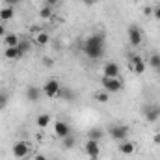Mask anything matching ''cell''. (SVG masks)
<instances>
[{
	"label": "cell",
	"instance_id": "obj_18",
	"mask_svg": "<svg viewBox=\"0 0 160 160\" xmlns=\"http://www.w3.org/2000/svg\"><path fill=\"white\" fill-rule=\"evenodd\" d=\"M36 125H38L39 128H47V127L50 125V116H48V114H39V116L36 118Z\"/></svg>",
	"mask_w": 160,
	"mask_h": 160
},
{
	"label": "cell",
	"instance_id": "obj_7",
	"mask_svg": "<svg viewBox=\"0 0 160 160\" xmlns=\"http://www.w3.org/2000/svg\"><path fill=\"white\" fill-rule=\"evenodd\" d=\"M11 153H13V157L15 158H26L28 157V153H30V147H28V143L26 142H17V143H13V147H11Z\"/></svg>",
	"mask_w": 160,
	"mask_h": 160
},
{
	"label": "cell",
	"instance_id": "obj_8",
	"mask_svg": "<svg viewBox=\"0 0 160 160\" xmlns=\"http://www.w3.org/2000/svg\"><path fill=\"white\" fill-rule=\"evenodd\" d=\"M84 151H86V155H88L91 160H97L99 158V155H101L99 142H95V140H88L86 145H84Z\"/></svg>",
	"mask_w": 160,
	"mask_h": 160
},
{
	"label": "cell",
	"instance_id": "obj_3",
	"mask_svg": "<svg viewBox=\"0 0 160 160\" xmlns=\"http://www.w3.org/2000/svg\"><path fill=\"white\" fill-rule=\"evenodd\" d=\"M127 36H128V41H130L132 47H140L142 41H143V32H142V28L138 24H130Z\"/></svg>",
	"mask_w": 160,
	"mask_h": 160
},
{
	"label": "cell",
	"instance_id": "obj_19",
	"mask_svg": "<svg viewBox=\"0 0 160 160\" xmlns=\"http://www.w3.org/2000/svg\"><path fill=\"white\" fill-rule=\"evenodd\" d=\"M58 97H62V99H65V101H73V99H75V93H73L71 88H60Z\"/></svg>",
	"mask_w": 160,
	"mask_h": 160
},
{
	"label": "cell",
	"instance_id": "obj_16",
	"mask_svg": "<svg viewBox=\"0 0 160 160\" xmlns=\"http://www.w3.org/2000/svg\"><path fill=\"white\" fill-rule=\"evenodd\" d=\"M13 15H15V11H13V8H9V6H4V8L0 9V21H4V22L11 21Z\"/></svg>",
	"mask_w": 160,
	"mask_h": 160
},
{
	"label": "cell",
	"instance_id": "obj_34",
	"mask_svg": "<svg viewBox=\"0 0 160 160\" xmlns=\"http://www.w3.org/2000/svg\"><path fill=\"white\" fill-rule=\"evenodd\" d=\"M4 36H6V28L0 24V38H4Z\"/></svg>",
	"mask_w": 160,
	"mask_h": 160
},
{
	"label": "cell",
	"instance_id": "obj_5",
	"mask_svg": "<svg viewBox=\"0 0 160 160\" xmlns=\"http://www.w3.org/2000/svg\"><path fill=\"white\" fill-rule=\"evenodd\" d=\"M101 84H102L104 91H108V93H118V91H121V88H123V84H121L119 78H108V77H102V78H101Z\"/></svg>",
	"mask_w": 160,
	"mask_h": 160
},
{
	"label": "cell",
	"instance_id": "obj_17",
	"mask_svg": "<svg viewBox=\"0 0 160 160\" xmlns=\"http://www.w3.org/2000/svg\"><path fill=\"white\" fill-rule=\"evenodd\" d=\"M19 41H21V38H19L17 34H6V36H4V45H6V47H17Z\"/></svg>",
	"mask_w": 160,
	"mask_h": 160
},
{
	"label": "cell",
	"instance_id": "obj_27",
	"mask_svg": "<svg viewBox=\"0 0 160 160\" xmlns=\"http://www.w3.org/2000/svg\"><path fill=\"white\" fill-rule=\"evenodd\" d=\"M4 4H6V6H9V8H13V6L21 4V0H4Z\"/></svg>",
	"mask_w": 160,
	"mask_h": 160
},
{
	"label": "cell",
	"instance_id": "obj_25",
	"mask_svg": "<svg viewBox=\"0 0 160 160\" xmlns=\"http://www.w3.org/2000/svg\"><path fill=\"white\" fill-rule=\"evenodd\" d=\"M149 65L155 67V69H160V54H151V58H149Z\"/></svg>",
	"mask_w": 160,
	"mask_h": 160
},
{
	"label": "cell",
	"instance_id": "obj_1",
	"mask_svg": "<svg viewBox=\"0 0 160 160\" xmlns=\"http://www.w3.org/2000/svg\"><path fill=\"white\" fill-rule=\"evenodd\" d=\"M104 34H93L82 43V52L89 60H99L104 56Z\"/></svg>",
	"mask_w": 160,
	"mask_h": 160
},
{
	"label": "cell",
	"instance_id": "obj_33",
	"mask_svg": "<svg viewBox=\"0 0 160 160\" xmlns=\"http://www.w3.org/2000/svg\"><path fill=\"white\" fill-rule=\"evenodd\" d=\"M34 160H48V158H47V157H45V155H39V153H38V155H36V157H34Z\"/></svg>",
	"mask_w": 160,
	"mask_h": 160
},
{
	"label": "cell",
	"instance_id": "obj_22",
	"mask_svg": "<svg viewBox=\"0 0 160 160\" xmlns=\"http://www.w3.org/2000/svg\"><path fill=\"white\" fill-rule=\"evenodd\" d=\"M52 15H54V8H52V6H43V8L39 9L41 19H50Z\"/></svg>",
	"mask_w": 160,
	"mask_h": 160
},
{
	"label": "cell",
	"instance_id": "obj_20",
	"mask_svg": "<svg viewBox=\"0 0 160 160\" xmlns=\"http://www.w3.org/2000/svg\"><path fill=\"white\" fill-rule=\"evenodd\" d=\"M48 41H50V36H48L47 32H39V34L36 36V45H39V47L48 45Z\"/></svg>",
	"mask_w": 160,
	"mask_h": 160
},
{
	"label": "cell",
	"instance_id": "obj_23",
	"mask_svg": "<svg viewBox=\"0 0 160 160\" xmlns=\"http://www.w3.org/2000/svg\"><path fill=\"white\" fill-rule=\"evenodd\" d=\"M17 48H19V50H21V54L24 56L26 52H30V48H32V43H30L28 39H21V41H19V45H17Z\"/></svg>",
	"mask_w": 160,
	"mask_h": 160
},
{
	"label": "cell",
	"instance_id": "obj_28",
	"mask_svg": "<svg viewBox=\"0 0 160 160\" xmlns=\"http://www.w3.org/2000/svg\"><path fill=\"white\" fill-rule=\"evenodd\" d=\"M60 4V0H45V6H52V8H56Z\"/></svg>",
	"mask_w": 160,
	"mask_h": 160
},
{
	"label": "cell",
	"instance_id": "obj_6",
	"mask_svg": "<svg viewBox=\"0 0 160 160\" xmlns=\"http://www.w3.org/2000/svg\"><path fill=\"white\" fill-rule=\"evenodd\" d=\"M142 114H143L145 121L155 123V121H158V118H160V106L158 104H147V106H143Z\"/></svg>",
	"mask_w": 160,
	"mask_h": 160
},
{
	"label": "cell",
	"instance_id": "obj_2",
	"mask_svg": "<svg viewBox=\"0 0 160 160\" xmlns=\"http://www.w3.org/2000/svg\"><path fill=\"white\" fill-rule=\"evenodd\" d=\"M108 134H110V138L116 140V142H125L127 136H128V127H127V125H112V127L108 128Z\"/></svg>",
	"mask_w": 160,
	"mask_h": 160
},
{
	"label": "cell",
	"instance_id": "obj_9",
	"mask_svg": "<svg viewBox=\"0 0 160 160\" xmlns=\"http://www.w3.org/2000/svg\"><path fill=\"white\" fill-rule=\"evenodd\" d=\"M145 62L140 58V56H130V60H128V69L132 71V73H136V75H142L143 71H145Z\"/></svg>",
	"mask_w": 160,
	"mask_h": 160
},
{
	"label": "cell",
	"instance_id": "obj_11",
	"mask_svg": "<svg viewBox=\"0 0 160 160\" xmlns=\"http://www.w3.org/2000/svg\"><path fill=\"white\" fill-rule=\"evenodd\" d=\"M54 134H56L58 138H65V136L71 134V127H69L65 121H56V123H54Z\"/></svg>",
	"mask_w": 160,
	"mask_h": 160
},
{
	"label": "cell",
	"instance_id": "obj_24",
	"mask_svg": "<svg viewBox=\"0 0 160 160\" xmlns=\"http://www.w3.org/2000/svg\"><path fill=\"white\" fill-rule=\"evenodd\" d=\"M93 97H95V101H97V102H102V104L110 101V93H108V91H104V89H102V91H97Z\"/></svg>",
	"mask_w": 160,
	"mask_h": 160
},
{
	"label": "cell",
	"instance_id": "obj_26",
	"mask_svg": "<svg viewBox=\"0 0 160 160\" xmlns=\"http://www.w3.org/2000/svg\"><path fill=\"white\" fill-rule=\"evenodd\" d=\"M8 104V95H4V93H0V110L4 108Z\"/></svg>",
	"mask_w": 160,
	"mask_h": 160
},
{
	"label": "cell",
	"instance_id": "obj_14",
	"mask_svg": "<svg viewBox=\"0 0 160 160\" xmlns=\"http://www.w3.org/2000/svg\"><path fill=\"white\" fill-rule=\"evenodd\" d=\"M4 56H6V60H19V58H22V54H21V50L17 47H6Z\"/></svg>",
	"mask_w": 160,
	"mask_h": 160
},
{
	"label": "cell",
	"instance_id": "obj_29",
	"mask_svg": "<svg viewBox=\"0 0 160 160\" xmlns=\"http://www.w3.org/2000/svg\"><path fill=\"white\" fill-rule=\"evenodd\" d=\"M153 15H155V19H157V21H160V6H157V8H155Z\"/></svg>",
	"mask_w": 160,
	"mask_h": 160
},
{
	"label": "cell",
	"instance_id": "obj_31",
	"mask_svg": "<svg viewBox=\"0 0 160 160\" xmlns=\"http://www.w3.org/2000/svg\"><path fill=\"white\" fill-rule=\"evenodd\" d=\"M153 142H155L157 145H160V132H157V134L153 136Z\"/></svg>",
	"mask_w": 160,
	"mask_h": 160
},
{
	"label": "cell",
	"instance_id": "obj_21",
	"mask_svg": "<svg viewBox=\"0 0 160 160\" xmlns=\"http://www.w3.org/2000/svg\"><path fill=\"white\" fill-rule=\"evenodd\" d=\"M75 143H77V140H75V136H65V138H62V147L63 149H73L75 147Z\"/></svg>",
	"mask_w": 160,
	"mask_h": 160
},
{
	"label": "cell",
	"instance_id": "obj_15",
	"mask_svg": "<svg viewBox=\"0 0 160 160\" xmlns=\"http://www.w3.org/2000/svg\"><path fill=\"white\" fill-rule=\"evenodd\" d=\"M102 136H104V130H102L101 127H93V128H89V130H88V140L101 142V140H102Z\"/></svg>",
	"mask_w": 160,
	"mask_h": 160
},
{
	"label": "cell",
	"instance_id": "obj_30",
	"mask_svg": "<svg viewBox=\"0 0 160 160\" xmlns=\"http://www.w3.org/2000/svg\"><path fill=\"white\" fill-rule=\"evenodd\" d=\"M43 63H45L47 67H52V63H54V62H52L50 58H43Z\"/></svg>",
	"mask_w": 160,
	"mask_h": 160
},
{
	"label": "cell",
	"instance_id": "obj_32",
	"mask_svg": "<svg viewBox=\"0 0 160 160\" xmlns=\"http://www.w3.org/2000/svg\"><path fill=\"white\" fill-rule=\"evenodd\" d=\"M80 2H82V4H86V6H93L97 0H80Z\"/></svg>",
	"mask_w": 160,
	"mask_h": 160
},
{
	"label": "cell",
	"instance_id": "obj_10",
	"mask_svg": "<svg viewBox=\"0 0 160 160\" xmlns=\"http://www.w3.org/2000/svg\"><path fill=\"white\" fill-rule=\"evenodd\" d=\"M102 77H108V78H119V65L116 62H108L102 69Z\"/></svg>",
	"mask_w": 160,
	"mask_h": 160
},
{
	"label": "cell",
	"instance_id": "obj_4",
	"mask_svg": "<svg viewBox=\"0 0 160 160\" xmlns=\"http://www.w3.org/2000/svg\"><path fill=\"white\" fill-rule=\"evenodd\" d=\"M60 82L56 78H50L45 82V86H43V95H47L48 99H54V97H58V93H60Z\"/></svg>",
	"mask_w": 160,
	"mask_h": 160
},
{
	"label": "cell",
	"instance_id": "obj_12",
	"mask_svg": "<svg viewBox=\"0 0 160 160\" xmlns=\"http://www.w3.org/2000/svg\"><path fill=\"white\" fill-rule=\"evenodd\" d=\"M134 151H136V147H134V143H132V142H128V140L119 142V153H121V155H125V157H132V155H134Z\"/></svg>",
	"mask_w": 160,
	"mask_h": 160
},
{
	"label": "cell",
	"instance_id": "obj_13",
	"mask_svg": "<svg viewBox=\"0 0 160 160\" xmlns=\"http://www.w3.org/2000/svg\"><path fill=\"white\" fill-rule=\"evenodd\" d=\"M41 97V89L38 86H28V89H26V99L30 101V102H36V101H39Z\"/></svg>",
	"mask_w": 160,
	"mask_h": 160
}]
</instances>
